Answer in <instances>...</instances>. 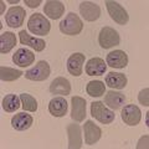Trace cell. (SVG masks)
<instances>
[{
	"instance_id": "1",
	"label": "cell",
	"mask_w": 149,
	"mask_h": 149,
	"mask_svg": "<svg viewBox=\"0 0 149 149\" xmlns=\"http://www.w3.org/2000/svg\"><path fill=\"white\" fill-rule=\"evenodd\" d=\"M27 29L35 35L45 36L50 32L51 24L47 19L45 17V15H42L40 13H36L30 16L29 21H27Z\"/></svg>"
},
{
	"instance_id": "2",
	"label": "cell",
	"mask_w": 149,
	"mask_h": 149,
	"mask_svg": "<svg viewBox=\"0 0 149 149\" xmlns=\"http://www.w3.org/2000/svg\"><path fill=\"white\" fill-rule=\"evenodd\" d=\"M82 29H83V22L74 13H68L66 17L60 22V30L65 35H70V36L78 35L82 31Z\"/></svg>"
},
{
	"instance_id": "3",
	"label": "cell",
	"mask_w": 149,
	"mask_h": 149,
	"mask_svg": "<svg viewBox=\"0 0 149 149\" xmlns=\"http://www.w3.org/2000/svg\"><path fill=\"white\" fill-rule=\"evenodd\" d=\"M98 42L101 45V47L111 49V47H113V46L119 45L120 37L118 35V32L116 31L113 27L104 26L98 35Z\"/></svg>"
},
{
	"instance_id": "4",
	"label": "cell",
	"mask_w": 149,
	"mask_h": 149,
	"mask_svg": "<svg viewBox=\"0 0 149 149\" xmlns=\"http://www.w3.org/2000/svg\"><path fill=\"white\" fill-rule=\"evenodd\" d=\"M106 6H107V10H108V14L114 22H117L118 25H125L128 22L129 15L122 5H119L116 1H112V0H107Z\"/></svg>"
},
{
	"instance_id": "5",
	"label": "cell",
	"mask_w": 149,
	"mask_h": 149,
	"mask_svg": "<svg viewBox=\"0 0 149 149\" xmlns=\"http://www.w3.org/2000/svg\"><path fill=\"white\" fill-rule=\"evenodd\" d=\"M91 114L95 117L98 122L103 124H109L114 120V113L111 109H108L102 102H93L91 104Z\"/></svg>"
},
{
	"instance_id": "6",
	"label": "cell",
	"mask_w": 149,
	"mask_h": 149,
	"mask_svg": "<svg viewBox=\"0 0 149 149\" xmlns=\"http://www.w3.org/2000/svg\"><path fill=\"white\" fill-rule=\"evenodd\" d=\"M50 65L46 61H39L32 68L25 72V77L30 81H45L50 76Z\"/></svg>"
},
{
	"instance_id": "7",
	"label": "cell",
	"mask_w": 149,
	"mask_h": 149,
	"mask_svg": "<svg viewBox=\"0 0 149 149\" xmlns=\"http://www.w3.org/2000/svg\"><path fill=\"white\" fill-rule=\"evenodd\" d=\"M25 15H26V13L22 6H13L6 13L5 21L10 27H20L24 24Z\"/></svg>"
},
{
	"instance_id": "8",
	"label": "cell",
	"mask_w": 149,
	"mask_h": 149,
	"mask_svg": "<svg viewBox=\"0 0 149 149\" xmlns=\"http://www.w3.org/2000/svg\"><path fill=\"white\" fill-rule=\"evenodd\" d=\"M142 119V112L136 104L124 106L122 109V120L128 125H137Z\"/></svg>"
},
{
	"instance_id": "9",
	"label": "cell",
	"mask_w": 149,
	"mask_h": 149,
	"mask_svg": "<svg viewBox=\"0 0 149 149\" xmlns=\"http://www.w3.org/2000/svg\"><path fill=\"white\" fill-rule=\"evenodd\" d=\"M80 14L86 21H96L101 16V8L92 1H82L80 5Z\"/></svg>"
},
{
	"instance_id": "10",
	"label": "cell",
	"mask_w": 149,
	"mask_h": 149,
	"mask_svg": "<svg viewBox=\"0 0 149 149\" xmlns=\"http://www.w3.org/2000/svg\"><path fill=\"white\" fill-rule=\"evenodd\" d=\"M71 118L74 122H82L86 118V100L80 96H74L71 100Z\"/></svg>"
},
{
	"instance_id": "11",
	"label": "cell",
	"mask_w": 149,
	"mask_h": 149,
	"mask_svg": "<svg viewBox=\"0 0 149 149\" xmlns=\"http://www.w3.org/2000/svg\"><path fill=\"white\" fill-rule=\"evenodd\" d=\"M83 63H85V55L81 52H74L67 60V70L68 72L74 77L82 74Z\"/></svg>"
},
{
	"instance_id": "12",
	"label": "cell",
	"mask_w": 149,
	"mask_h": 149,
	"mask_svg": "<svg viewBox=\"0 0 149 149\" xmlns=\"http://www.w3.org/2000/svg\"><path fill=\"white\" fill-rule=\"evenodd\" d=\"M107 65L112 68H124L128 65V55L122 50L112 51L107 55Z\"/></svg>"
},
{
	"instance_id": "13",
	"label": "cell",
	"mask_w": 149,
	"mask_h": 149,
	"mask_svg": "<svg viewBox=\"0 0 149 149\" xmlns=\"http://www.w3.org/2000/svg\"><path fill=\"white\" fill-rule=\"evenodd\" d=\"M83 130H85V142L88 146H92L100 141L102 136V130L98 125H96L92 120H87L83 125Z\"/></svg>"
},
{
	"instance_id": "14",
	"label": "cell",
	"mask_w": 149,
	"mask_h": 149,
	"mask_svg": "<svg viewBox=\"0 0 149 149\" xmlns=\"http://www.w3.org/2000/svg\"><path fill=\"white\" fill-rule=\"evenodd\" d=\"M13 61H14V63L20 67H27L34 63L35 55H34V52H31L30 50L21 47V49L16 50V52L14 54Z\"/></svg>"
},
{
	"instance_id": "15",
	"label": "cell",
	"mask_w": 149,
	"mask_h": 149,
	"mask_svg": "<svg viewBox=\"0 0 149 149\" xmlns=\"http://www.w3.org/2000/svg\"><path fill=\"white\" fill-rule=\"evenodd\" d=\"M19 36H20L21 45L30 46L31 49H34L37 52H41V51L45 50V47H46V42L42 39H40V37H32L27 34L25 30H21L19 32Z\"/></svg>"
},
{
	"instance_id": "16",
	"label": "cell",
	"mask_w": 149,
	"mask_h": 149,
	"mask_svg": "<svg viewBox=\"0 0 149 149\" xmlns=\"http://www.w3.org/2000/svg\"><path fill=\"white\" fill-rule=\"evenodd\" d=\"M66 130H67V136H68V148L70 149H80L82 147V137H81L80 125L68 124Z\"/></svg>"
},
{
	"instance_id": "17",
	"label": "cell",
	"mask_w": 149,
	"mask_h": 149,
	"mask_svg": "<svg viewBox=\"0 0 149 149\" xmlns=\"http://www.w3.org/2000/svg\"><path fill=\"white\" fill-rule=\"evenodd\" d=\"M44 13L52 20H57L65 13V5L61 1H56V0H49L45 3Z\"/></svg>"
},
{
	"instance_id": "18",
	"label": "cell",
	"mask_w": 149,
	"mask_h": 149,
	"mask_svg": "<svg viewBox=\"0 0 149 149\" xmlns=\"http://www.w3.org/2000/svg\"><path fill=\"white\" fill-rule=\"evenodd\" d=\"M50 92L52 95H60V96H67L71 93V85L70 81L65 77H57L51 82L50 85Z\"/></svg>"
},
{
	"instance_id": "19",
	"label": "cell",
	"mask_w": 149,
	"mask_h": 149,
	"mask_svg": "<svg viewBox=\"0 0 149 149\" xmlns=\"http://www.w3.org/2000/svg\"><path fill=\"white\" fill-rule=\"evenodd\" d=\"M107 70V65L104 63V60L100 57H93L88 60L86 65V73L88 76H102L104 74Z\"/></svg>"
},
{
	"instance_id": "20",
	"label": "cell",
	"mask_w": 149,
	"mask_h": 149,
	"mask_svg": "<svg viewBox=\"0 0 149 149\" xmlns=\"http://www.w3.org/2000/svg\"><path fill=\"white\" fill-rule=\"evenodd\" d=\"M49 112L54 117H63L67 113V102L63 97L52 98L49 103Z\"/></svg>"
},
{
	"instance_id": "21",
	"label": "cell",
	"mask_w": 149,
	"mask_h": 149,
	"mask_svg": "<svg viewBox=\"0 0 149 149\" xmlns=\"http://www.w3.org/2000/svg\"><path fill=\"white\" fill-rule=\"evenodd\" d=\"M32 122H34L32 117L30 114L25 113V112L17 113L11 118V125H13V128L16 129V130H26V129H29L32 125Z\"/></svg>"
},
{
	"instance_id": "22",
	"label": "cell",
	"mask_w": 149,
	"mask_h": 149,
	"mask_svg": "<svg viewBox=\"0 0 149 149\" xmlns=\"http://www.w3.org/2000/svg\"><path fill=\"white\" fill-rule=\"evenodd\" d=\"M127 82L128 80L125 74L119 72H109L106 76V85L114 90H123L127 86Z\"/></svg>"
},
{
	"instance_id": "23",
	"label": "cell",
	"mask_w": 149,
	"mask_h": 149,
	"mask_svg": "<svg viewBox=\"0 0 149 149\" xmlns=\"http://www.w3.org/2000/svg\"><path fill=\"white\" fill-rule=\"evenodd\" d=\"M125 102V96L120 92L116 91H108L104 96V103L112 109H119L120 107L124 104Z\"/></svg>"
},
{
	"instance_id": "24",
	"label": "cell",
	"mask_w": 149,
	"mask_h": 149,
	"mask_svg": "<svg viewBox=\"0 0 149 149\" xmlns=\"http://www.w3.org/2000/svg\"><path fill=\"white\" fill-rule=\"evenodd\" d=\"M16 45V36L10 31H5L0 35V51L1 54H8Z\"/></svg>"
},
{
	"instance_id": "25",
	"label": "cell",
	"mask_w": 149,
	"mask_h": 149,
	"mask_svg": "<svg viewBox=\"0 0 149 149\" xmlns=\"http://www.w3.org/2000/svg\"><path fill=\"white\" fill-rule=\"evenodd\" d=\"M20 104H21L20 97H17L16 95H8L3 100V108L8 113H13V112L19 109Z\"/></svg>"
},
{
	"instance_id": "26",
	"label": "cell",
	"mask_w": 149,
	"mask_h": 149,
	"mask_svg": "<svg viewBox=\"0 0 149 149\" xmlns=\"http://www.w3.org/2000/svg\"><path fill=\"white\" fill-rule=\"evenodd\" d=\"M22 71L20 70H15V68H10V67H0V78L4 82H13L20 78L22 76Z\"/></svg>"
},
{
	"instance_id": "27",
	"label": "cell",
	"mask_w": 149,
	"mask_h": 149,
	"mask_svg": "<svg viewBox=\"0 0 149 149\" xmlns=\"http://www.w3.org/2000/svg\"><path fill=\"white\" fill-rule=\"evenodd\" d=\"M86 91L88 93V96H91V97H101L104 95L106 86L102 81H91V82H88Z\"/></svg>"
},
{
	"instance_id": "28",
	"label": "cell",
	"mask_w": 149,
	"mask_h": 149,
	"mask_svg": "<svg viewBox=\"0 0 149 149\" xmlns=\"http://www.w3.org/2000/svg\"><path fill=\"white\" fill-rule=\"evenodd\" d=\"M21 107L27 112H36L37 109V102L36 100L29 93H21L20 95Z\"/></svg>"
},
{
	"instance_id": "29",
	"label": "cell",
	"mask_w": 149,
	"mask_h": 149,
	"mask_svg": "<svg viewBox=\"0 0 149 149\" xmlns=\"http://www.w3.org/2000/svg\"><path fill=\"white\" fill-rule=\"evenodd\" d=\"M148 93H149V88H144V90H142L141 92H139V96H138V100L139 102L143 104L148 107L149 106V100H148Z\"/></svg>"
},
{
	"instance_id": "30",
	"label": "cell",
	"mask_w": 149,
	"mask_h": 149,
	"mask_svg": "<svg viewBox=\"0 0 149 149\" xmlns=\"http://www.w3.org/2000/svg\"><path fill=\"white\" fill-rule=\"evenodd\" d=\"M25 4L29 5V8H37L41 4V0H36V1H31V0H25Z\"/></svg>"
},
{
	"instance_id": "31",
	"label": "cell",
	"mask_w": 149,
	"mask_h": 149,
	"mask_svg": "<svg viewBox=\"0 0 149 149\" xmlns=\"http://www.w3.org/2000/svg\"><path fill=\"white\" fill-rule=\"evenodd\" d=\"M0 5H1V14H3L4 13V6H5V3L1 1V3H0Z\"/></svg>"
}]
</instances>
